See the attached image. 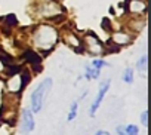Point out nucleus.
Listing matches in <instances>:
<instances>
[{
    "mask_svg": "<svg viewBox=\"0 0 151 135\" xmlns=\"http://www.w3.org/2000/svg\"><path fill=\"white\" fill-rule=\"evenodd\" d=\"M33 42L36 48L45 52H49L58 42V31L52 25H47V24L39 25L33 33Z\"/></svg>",
    "mask_w": 151,
    "mask_h": 135,
    "instance_id": "nucleus-1",
    "label": "nucleus"
},
{
    "mask_svg": "<svg viewBox=\"0 0 151 135\" xmlns=\"http://www.w3.org/2000/svg\"><path fill=\"white\" fill-rule=\"evenodd\" d=\"M52 88V79H45L31 94V105H33V111H40L45 98L47 97L49 91Z\"/></svg>",
    "mask_w": 151,
    "mask_h": 135,
    "instance_id": "nucleus-2",
    "label": "nucleus"
},
{
    "mask_svg": "<svg viewBox=\"0 0 151 135\" xmlns=\"http://www.w3.org/2000/svg\"><path fill=\"white\" fill-rule=\"evenodd\" d=\"M82 46H83L86 51H89L91 53H93V55H101V53L105 52L104 45L101 43V40H99V39L96 37V34H93V33H88V34L82 39Z\"/></svg>",
    "mask_w": 151,
    "mask_h": 135,
    "instance_id": "nucleus-3",
    "label": "nucleus"
},
{
    "mask_svg": "<svg viewBox=\"0 0 151 135\" xmlns=\"http://www.w3.org/2000/svg\"><path fill=\"white\" fill-rule=\"evenodd\" d=\"M37 11H39V14H40L42 17L52 18V17H56V15L62 14L64 9L59 6V3L53 2V0H40Z\"/></svg>",
    "mask_w": 151,
    "mask_h": 135,
    "instance_id": "nucleus-4",
    "label": "nucleus"
},
{
    "mask_svg": "<svg viewBox=\"0 0 151 135\" xmlns=\"http://www.w3.org/2000/svg\"><path fill=\"white\" fill-rule=\"evenodd\" d=\"M27 82H28V76L25 74V73H15V74H11V77H9V80H8V89L11 91V92H21L22 91V88L27 85Z\"/></svg>",
    "mask_w": 151,
    "mask_h": 135,
    "instance_id": "nucleus-5",
    "label": "nucleus"
},
{
    "mask_svg": "<svg viewBox=\"0 0 151 135\" xmlns=\"http://www.w3.org/2000/svg\"><path fill=\"white\" fill-rule=\"evenodd\" d=\"M127 12L132 15H141L147 12V2L145 0H129L127 2Z\"/></svg>",
    "mask_w": 151,
    "mask_h": 135,
    "instance_id": "nucleus-6",
    "label": "nucleus"
},
{
    "mask_svg": "<svg viewBox=\"0 0 151 135\" xmlns=\"http://www.w3.org/2000/svg\"><path fill=\"white\" fill-rule=\"evenodd\" d=\"M21 128L22 132L28 134L34 129V119H33V113L30 110H24L22 111V117H21Z\"/></svg>",
    "mask_w": 151,
    "mask_h": 135,
    "instance_id": "nucleus-7",
    "label": "nucleus"
},
{
    "mask_svg": "<svg viewBox=\"0 0 151 135\" xmlns=\"http://www.w3.org/2000/svg\"><path fill=\"white\" fill-rule=\"evenodd\" d=\"M108 88H110V82L107 80V82L101 86V89H99V92H98V95H96V100H95V103L92 104V107H91V110H89V114H91V116H95V113H96L98 107L101 105V103H102V100H104V97H105Z\"/></svg>",
    "mask_w": 151,
    "mask_h": 135,
    "instance_id": "nucleus-8",
    "label": "nucleus"
},
{
    "mask_svg": "<svg viewBox=\"0 0 151 135\" xmlns=\"http://www.w3.org/2000/svg\"><path fill=\"white\" fill-rule=\"evenodd\" d=\"M64 40H65V43H67L70 48L76 49L77 52H79V48H80V49L83 48V46H82V39H80L79 36H76L74 33H71V31H65Z\"/></svg>",
    "mask_w": 151,
    "mask_h": 135,
    "instance_id": "nucleus-9",
    "label": "nucleus"
},
{
    "mask_svg": "<svg viewBox=\"0 0 151 135\" xmlns=\"http://www.w3.org/2000/svg\"><path fill=\"white\" fill-rule=\"evenodd\" d=\"M113 42L117 45V46H123V45H127L132 42V36L124 33V31H117L113 34Z\"/></svg>",
    "mask_w": 151,
    "mask_h": 135,
    "instance_id": "nucleus-10",
    "label": "nucleus"
},
{
    "mask_svg": "<svg viewBox=\"0 0 151 135\" xmlns=\"http://www.w3.org/2000/svg\"><path fill=\"white\" fill-rule=\"evenodd\" d=\"M117 134L119 135H138L139 131L135 125H127V126H119Z\"/></svg>",
    "mask_w": 151,
    "mask_h": 135,
    "instance_id": "nucleus-11",
    "label": "nucleus"
},
{
    "mask_svg": "<svg viewBox=\"0 0 151 135\" xmlns=\"http://www.w3.org/2000/svg\"><path fill=\"white\" fill-rule=\"evenodd\" d=\"M24 56L28 59V62H31L33 65H36V64H40L42 62V59H40V56L34 52V51H31V49H28V51H25V53H24Z\"/></svg>",
    "mask_w": 151,
    "mask_h": 135,
    "instance_id": "nucleus-12",
    "label": "nucleus"
},
{
    "mask_svg": "<svg viewBox=\"0 0 151 135\" xmlns=\"http://www.w3.org/2000/svg\"><path fill=\"white\" fill-rule=\"evenodd\" d=\"M147 65H148V58H147V55H144V56L136 62V69H138L142 74H145V73H147Z\"/></svg>",
    "mask_w": 151,
    "mask_h": 135,
    "instance_id": "nucleus-13",
    "label": "nucleus"
},
{
    "mask_svg": "<svg viewBox=\"0 0 151 135\" xmlns=\"http://www.w3.org/2000/svg\"><path fill=\"white\" fill-rule=\"evenodd\" d=\"M86 77L88 79H96L99 77V69H91V67H86Z\"/></svg>",
    "mask_w": 151,
    "mask_h": 135,
    "instance_id": "nucleus-14",
    "label": "nucleus"
},
{
    "mask_svg": "<svg viewBox=\"0 0 151 135\" xmlns=\"http://www.w3.org/2000/svg\"><path fill=\"white\" fill-rule=\"evenodd\" d=\"M123 80L126 83H132L133 82V70L132 69H126L123 73Z\"/></svg>",
    "mask_w": 151,
    "mask_h": 135,
    "instance_id": "nucleus-15",
    "label": "nucleus"
},
{
    "mask_svg": "<svg viewBox=\"0 0 151 135\" xmlns=\"http://www.w3.org/2000/svg\"><path fill=\"white\" fill-rule=\"evenodd\" d=\"M76 114H77V103H74L70 108V113H68V120H73L76 117Z\"/></svg>",
    "mask_w": 151,
    "mask_h": 135,
    "instance_id": "nucleus-16",
    "label": "nucleus"
},
{
    "mask_svg": "<svg viewBox=\"0 0 151 135\" xmlns=\"http://www.w3.org/2000/svg\"><path fill=\"white\" fill-rule=\"evenodd\" d=\"M108 64L104 61V59H93L92 61V67H95V69H101V67H107Z\"/></svg>",
    "mask_w": 151,
    "mask_h": 135,
    "instance_id": "nucleus-17",
    "label": "nucleus"
},
{
    "mask_svg": "<svg viewBox=\"0 0 151 135\" xmlns=\"http://www.w3.org/2000/svg\"><path fill=\"white\" fill-rule=\"evenodd\" d=\"M102 28H105L107 31H111V24H110V21L107 18L102 19Z\"/></svg>",
    "mask_w": 151,
    "mask_h": 135,
    "instance_id": "nucleus-18",
    "label": "nucleus"
},
{
    "mask_svg": "<svg viewBox=\"0 0 151 135\" xmlns=\"http://www.w3.org/2000/svg\"><path fill=\"white\" fill-rule=\"evenodd\" d=\"M141 122H142L145 126L148 125V113H147V111H144V113H142V116H141Z\"/></svg>",
    "mask_w": 151,
    "mask_h": 135,
    "instance_id": "nucleus-19",
    "label": "nucleus"
},
{
    "mask_svg": "<svg viewBox=\"0 0 151 135\" xmlns=\"http://www.w3.org/2000/svg\"><path fill=\"white\" fill-rule=\"evenodd\" d=\"M95 135H110V134H108V132H105V131H98Z\"/></svg>",
    "mask_w": 151,
    "mask_h": 135,
    "instance_id": "nucleus-20",
    "label": "nucleus"
}]
</instances>
